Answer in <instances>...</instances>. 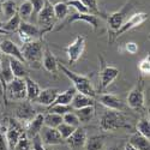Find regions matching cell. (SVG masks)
<instances>
[{
	"label": "cell",
	"instance_id": "cell-1",
	"mask_svg": "<svg viewBox=\"0 0 150 150\" xmlns=\"http://www.w3.org/2000/svg\"><path fill=\"white\" fill-rule=\"evenodd\" d=\"M58 69L71 81V83L73 84V88L76 89L77 93L86 95V96H90L93 98L96 97V91L94 89L93 82H91L89 76H85V74H79V73L73 72L70 69H67L65 65L59 64V62H58Z\"/></svg>",
	"mask_w": 150,
	"mask_h": 150
},
{
	"label": "cell",
	"instance_id": "cell-2",
	"mask_svg": "<svg viewBox=\"0 0 150 150\" xmlns=\"http://www.w3.org/2000/svg\"><path fill=\"white\" fill-rule=\"evenodd\" d=\"M100 127L102 131H114L118 129L130 127V122L119 110L107 109L100 119Z\"/></svg>",
	"mask_w": 150,
	"mask_h": 150
},
{
	"label": "cell",
	"instance_id": "cell-3",
	"mask_svg": "<svg viewBox=\"0 0 150 150\" xmlns=\"http://www.w3.org/2000/svg\"><path fill=\"white\" fill-rule=\"evenodd\" d=\"M43 49L45 47L42 42L39 40L23 43L21 52L23 54L25 64H29L34 67H40L42 61V55H43Z\"/></svg>",
	"mask_w": 150,
	"mask_h": 150
},
{
	"label": "cell",
	"instance_id": "cell-4",
	"mask_svg": "<svg viewBox=\"0 0 150 150\" xmlns=\"http://www.w3.org/2000/svg\"><path fill=\"white\" fill-rule=\"evenodd\" d=\"M136 6H137L136 0H129V1L125 4L119 11H115V12H113V13H110L108 16L107 22H108L109 28L113 30V33L117 31L125 23V21L129 18V15L134 10Z\"/></svg>",
	"mask_w": 150,
	"mask_h": 150
},
{
	"label": "cell",
	"instance_id": "cell-5",
	"mask_svg": "<svg viewBox=\"0 0 150 150\" xmlns=\"http://www.w3.org/2000/svg\"><path fill=\"white\" fill-rule=\"evenodd\" d=\"M98 59H100V64H101V70H100V86H101L102 90H105L119 77L120 71L115 66L108 65L102 55H98Z\"/></svg>",
	"mask_w": 150,
	"mask_h": 150
},
{
	"label": "cell",
	"instance_id": "cell-6",
	"mask_svg": "<svg viewBox=\"0 0 150 150\" xmlns=\"http://www.w3.org/2000/svg\"><path fill=\"white\" fill-rule=\"evenodd\" d=\"M6 96L11 101H25L27 100V89L25 79L24 78H13L6 85Z\"/></svg>",
	"mask_w": 150,
	"mask_h": 150
},
{
	"label": "cell",
	"instance_id": "cell-7",
	"mask_svg": "<svg viewBox=\"0 0 150 150\" xmlns=\"http://www.w3.org/2000/svg\"><path fill=\"white\" fill-rule=\"evenodd\" d=\"M85 49V36L83 35H77L74 37V40L64 48L65 53L67 54V59H69V64L72 66L82 58L83 53Z\"/></svg>",
	"mask_w": 150,
	"mask_h": 150
},
{
	"label": "cell",
	"instance_id": "cell-8",
	"mask_svg": "<svg viewBox=\"0 0 150 150\" xmlns=\"http://www.w3.org/2000/svg\"><path fill=\"white\" fill-rule=\"evenodd\" d=\"M149 19V15L145 13V12H138V13H132L126 21H125V23L122 24V25L117 30L114 31L113 34V39H112L110 41H113L114 39H117V37L121 36L124 33H127L132 29H136V28H138L139 25H142V24L144 22H146Z\"/></svg>",
	"mask_w": 150,
	"mask_h": 150
},
{
	"label": "cell",
	"instance_id": "cell-9",
	"mask_svg": "<svg viewBox=\"0 0 150 150\" xmlns=\"http://www.w3.org/2000/svg\"><path fill=\"white\" fill-rule=\"evenodd\" d=\"M126 101H127V106L131 109L141 110V109L144 108L145 95H144V85H143V81L142 79L130 90Z\"/></svg>",
	"mask_w": 150,
	"mask_h": 150
},
{
	"label": "cell",
	"instance_id": "cell-10",
	"mask_svg": "<svg viewBox=\"0 0 150 150\" xmlns=\"http://www.w3.org/2000/svg\"><path fill=\"white\" fill-rule=\"evenodd\" d=\"M54 12H53V5H51L48 1H46L43 8L37 15V22H39L40 29L42 31V35L45 33H48L52 30V27L54 24Z\"/></svg>",
	"mask_w": 150,
	"mask_h": 150
},
{
	"label": "cell",
	"instance_id": "cell-11",
	"mask_svg": "<svg viewBox=\"0 0 150 150\" xmlns=\"http://www.w3.org/2000/svg\"><path fill=\"white\" fill-rule=\"evenodd\" d=\"M17 31L19 34V37L23 41V43L35 41L37 37L42 36V31L39 27L35 25V24L29 23V22H23V21L21 22L19 28Z\"/></svg>",
	"mask_w": 150,
	"mask_h": 150
},
{
	"label": "cell",
	"instance_id": "cell-12",
	"mask_svg": "<svg viewBox=\"0 0 150 150\" xmlns=\"http://www.w3.org/2000/svg\"><path fill=\"white\" fill-rule=\"evenodd\" d=\"M23 129L18 124V121L11 120L8 122V126L6 130V134H5V141H6V145L8 150H13L17 142L19 141L21 136L23 134Z\"/></svg>",
	"mask_w": 150,
	"mask_h": 150
},
{
	"label": "cell",
	"instance_id": "cell-13",
	"mask_svg": "<svg viewBox=\"0 0 150 150\" xmlns=\"http://www.w3.org/2000/svg\"><path fill=\"white\" fill-rule=\"evenodd\" d=\"M74 22H85L86 24H89L94 30H96L98 28V18L96 16H94L91 13H78V12H76V13H73L67 21H65L64 23H62V25L59 27L57 30H60L61 28L70 25V24H72Z\"/></svg>",
	"mask_w": 150,
	"mask_h": 150
},
{
	"label": "cell",
	"instance_id": "cell-14",
	"mask_svg": "<svg viewBox=\"0 0 150 150\" xmlns=\"http://www.w3.org/2000/svg\"><path fill=\"white\" fill-rule=\"evenodd\" d=\"M97 100L100 101L102 106H105L107 109H112V110H119L121 112L125 108V105L121 100L114 95V94H109V93H105L97 96Z\"/></svg>",
	"mask_w": 150,
	"mask_h": 150
},
{
	"label": "cell",
	"instance_id": "cell-15",
	"mask_svg": "<svg viewBox=\"0 0 150 150\" xmlns=\"http://www.w3.org/2000/svg\"><path fill=\"white\" fill-rule=\"evenodd\" d=\"M0 52L3 54L7 55V57H11V58H15L22 62L25 64L24 61V58H23V54L21 52V48L13 42L8 39H5V40H1L0 41Z\"/></svg>",
	"mask_w": 150,
	"mask_h": 150
},
{
	"label": "cell",
	"instance_id": "cell-16",
	"mask_svg": "<svg viewBox=\"0 0 150 150\" xmlns=\"http://www.w3.org/2000/svg\"><path fill=\"white\" fill-rule=\"evenodd\" d=\"M40 137H41L43 144H47V145H58L64 142V139L61 138V136L57 129L47 127V126L42 127V130L40 132Z\"/></svg>",
	"mask_w": 150,
	"mask_h": 150
},
{
	"label": "cell",
	"instance_id": "cell-17",
	"mask_svg": "<svg viewBox=\"0 0 150 150\" xmlns=\"http://www.w3.org/2000/svg\"><path fill=\"white\" fill-rule=\"evenodd\" d=\"M37 113H35V109L33 108V106L30 105L29 101H21L19 106L16 109V117L19 121H25L27 124L36 115Z\"/></svg>",
	"mask_w": 150,
	"mask_h": 150
},
{
	"label": "cell",
	"instance_id": "cell-18",
	"mask_svg": "<svg viewBox=\"0 0 150 150\" xmlns=\"http://www.w3.org/2000/svg\"><path fill=\"white\" fill-rule=\"evenodd\" d=\"M86 138H88V136H86L85 130L82 129V127H77L76 130L73 131V133L66 139V142L70 145V148H72V149H79V148L85 146Z\"/></svg>",
	"mask_w": 150,
	"mask_h": 150
},
{
	"label": "cell",
	"instance_id": "cell-19",
	"mask_svg": "<svg viewBox=\"0 0 150 150\" xmlns=\"http://www.w3.org/2000/svg\"><path fill=\"white\" fill-rule=\"evenodd\" d=\"M45 126L43 124V114L41 113H37L28 124H27V131H25V134L29 139L34 138L35 136L40 134L42 127Z\"/></svg>",
	"mask_w": 150,
	"mask_h": 150
},
{
	"label": "cell",
	"instance_id": "cell-20",
	"mask_svg": "<svg viewBox=\"0 0 150 150\" xmlns=\"http://www.w3.org/2000/svg\"><path fill=\"white\" fill-rule=\"evenodd\" d=\"M42 66L46 69L47 72L57 74L58 73V60L54 57L53 52L49 49L48 47H45L43 49V55H42V61H41Z\"/></svg>",
	"mask_w": 150,
	"mask_h": 150
},
{
	"label": "cell",
	"instance_id": "cell-21",
	"mask_svg": "<svg viewBox=\"0 0 150 150\" xmlns=\"http://www.w3.org/2000/svg\"><path fill=\"white\" fill-rule=\"evenodd\" d=\"M59 94V90L57 88H47V89H43L40 91L39 96H37V98L35 100L34 102L39 103V105H42V106H47V107H51L55 98Z\"/></svg>",
	"mask_w": 150,
	"mask_h": 150
},
{
	"label": "cell",
	"instance_id": "cell-22",
	"mask_svg": "<svg viewBox=\"0 0 150 150\" xmlns=\"http://www.w3.org/2000/svg\"><path fill=\"white\" fill-rule=\"evenodd\" d=\"M7 60H8V65H10V69L12 71V74H13L15 78H25L28 77V71L24 66V62L15 59V58H11V57H7Z\"/></svg>",
	"mask_w": 150,
	"mask_h": 150
},
{
	"label": "cell",
	"instance_id": "cell-23",
	"mask_svg": "<svg viewBox=\"0 0 150 150\" xmlns=\"http://www.w3.org/2000/svg\"><path fill=\"white\" fill-rule=\"evenodd\" d=\"M72 109H81L84 107H89V106H95V98L90 97V96H86L79 93H76L71 101Z\"/></svg>",
	"mask_w": 150,
	"mask_h": 150
},
{
	"label": "cell",
	"instance_id": "cell-24",
	"mask_svg": "<svg viewBox=\"0 0 150 150\" xmlns=\"http://www.w3.org/2000/svg\"><path fill=\"white\" fill-rule=\"evenodd\" d=\"M129 144L137 150H150V141L138 132H134L130 136Z\"/></svg>",
	"mask_w": 150,
	"mask_h": 150
},
{
	"label": "cell",
	"instance_id": "cell-25",
	"mask_svg": "<svg viewBox=\"0 0 150 150\" xmlns=\"http://www.w3.org/2000/svg\"><path fill=\"white\" fill-rule=\"evenodd\" d=\"M25 79V89H27V100L29 102H33L39 96L40 91H41V88L40 85L37 84L33 78H30L29 76L24 78Z\"/></svg>",
	"mask_w": 150,
	"mask_h": 150
},
{
	"label": "cell",
	"instance_id": "cell-26",
	"mask_svg": "<svg viewBox=\"0 0 150 150\" xmlns=\"http://www.w3.org/2000/svg\"><path fill=\"white\" fill-rule=\"evenodd\" d=\"M74 114L77 115L79 122H89L90 120H93V118L95 117V106H89V107H84L81 109H73Z\"/></svg>",
	"mask_w": 150,
	"mask_h": 150
},
{
	"label": "cell",
	"instance_id": "cell-27",
	"mask_svg": "<svg viewBox=\"0 0 150 150\" xmlns=\"http://www.w3.org/2000/svg\"><path fill=\"white\" fill-rule=\"evenodd\" d=\"M1 10H3V18L7 21L17 13L18 7L15 0H5L4 3H1Z\"/></svg>",
	"mask_w": 150,
	"mask_h": 150
},
{
	"label": "cell",
	"instance_id": "cell-28",
	"mask_svg": "<svg viewBox=\"0 0 150 150\" xmlns=\"http://www.w3.org/2000/svg\"><path fill=\"white\" fill-rule=\"evenodd\" d=\"M76 93L77 91L73 86L72 88H69L67 90L62 91V93H59L53 105H71V101H72V98Z\"/></svg>",
	"mask_w": 150,
	"mask_h": 150
},
{
	"label": "cell",
	"instance_id": "cell-29",
	"mask_svg": "<svg viewBox=\"0 0 150 150\" xmlns=\"http://www.w3.org/2000/svg\"><path fill=\"white\" fill-rule=\"evenodd\" d=\"M17 13L21 18V21L23 22H29L31 15H33V6H31V3L29 0H25V1H23L18 10H17Z\"/></svg>",
	"mask_w": 150,
	"mask_h": 150
},
{
	"label": "cell",
	"instance_id": "cell-30",
	"mask_svg": "<svg viewBox=\"0 0 150 150\" xmlns=\"http://www.w3.org/2000/svg\"><path fill=\"white\" fill-rule=\"evenodd\" d=\"M13 74H12V71L10 69V65H8V60L6 62V65H4L3 62V59H1V64H0V81L4 84V86L6 88V85L13 79Z\"/></svg>",
	"mask_w": 150,
	"mask_h": 150
},
{
	"label": "cell",
	"instance_id": "cell-31",
	"mask_svg": "<svg viewBox=\"0 0 150 150\" xmlns=\"http://www.w3.org/2000/svg\"><path fill=\"white\" fill-rule=\"evenodd\" d=\"M105 145V138L102 136H93L90 138H86L85 148L86 150H102Z\"/></svg>",
	"mask_w": 150,
	"mask_h": 150
},
{
	"label": "cell",
	"instance_id": "cell-32",
	"mask_svg": "<svg viewBox=\"0 0 150 150\" xmlns=\"http://www.w3.org/2000/svg\"><path fill=\"white\" fill-rule=\"evenodd\" d=\"M69 10H70V7L67 6V4L65 1H61V3L53 5V12H54L55 19L64 21L69 15Z\"/></svg>",
	"mask_w": 150,
	"mask_h": 150
},
{
	"label": "cell",
	"instance_id": "cell-33",
	"mask_svg": "<svg viewBox=\"0 0 150 150\" xmlns=\"http://www.w3.org/2000/svg\"><path fill=\"white\" fill-rule=\"evenodd\" d=\"M62 122V117L55 113H48L46 115H43V124L47 127H52V129H57L59 125Z\"/></svg>",
	"mask_w": 150,
	"mask_h": 150
},
{
	"label": "cell",
	"instance_id": "cell-34",
	"mask_svg": "<svg viewBox=\"0 0 150 150\" xmlns=\"http://www.w3.org/2000/svg\"><path fill=\"white\" fill-rule=\"evenodd\" d=\"M21 18L18 16V13H16L15 16H12L10 19H7L6 22L3 23V29L6 31V33H10V31H17L18 28H19V24H21Z\"/></svg>",
	"mask_w": 150,
	"mask_h": 150
},
{
	"label": "cell",
	"instance_id": "cell-35",
	"mask_svg": "<svg viewBox=\"0 0 150 150\" xmlns=\"http://www.w3.org/2000/svg\"><path fill=\"white\" fill-rule=\"evenodd\" d=\"M136 129L139 134H142L143 137H145V138L150 139V121H149V119H146V118L141 119L138 122H137Z\"/></svg>",
	"mask_w": 150,
	"mask_h": 150
},
{
	"label": "cell",
	"instance_id": "cell-36",
	"mask_svg": "<svg viewBox=\"0 0 150 150\" xmlns=\"http://www.w3.org/2000/svg\"><path fill=\"white\" fill-rule=\"evenodd\" d=\"M76 129H77V127H73V126H71V125H67V124H65V122H61L59 126L57 127L58 132L60 133L61 138L64 139V141H66L69 137L73 133V131L76 130Z\"/></svg>",
	"mask_w": 150,
	"mask_h": 150
},
{
	"label": "cell",
	"instance_id": "cell-37",
	"mask_svg": "<svg viewBox=\"0 0 150 150\" xmlns=\"http://www.w3.org/2000/svg\"><path fill=\"white\" fill-rule=\"evenodd\" d=\"M82 4L88 8L89 13L94 15V16H101V11H100V7L97 5V0H81Z\"/></svg>",
	"mask_w": 150,
	"mask_h": 150
},
{
	"label": "cell",
	"instance_id": "cell-38",
	"mask_svg": "<svg viewBox=\"0 0 150 150\" xmlns=\"http://www.w3.org/2000/svg\"><path fill=\"white\" fill-rule=\"evenodd\" d=\"M72 107L70 105H52L49 107L48 112L49 113H55V114H59V115H64L69 112H72Z\"/></svg>",
	"mask_w": 150,
	"mask_h": 150
},
{
	"label": "cell",
	"instance_id": "cell-39",
	"mask_svg": "<svg viewBox=\"0 0 150 150\" xmlns=\"http://www.w3.org/2000/svg\"><path fill=\"white\" fill-rule=\"evenodd\" d=\"M62 122H65L67 125H71V126H73V127H79V125H81L77 115L74 114L73 110L72 112H69V113L62 115Z\"/></svg>",
	"mask_w": 150,
	"mask_h": 150
},
{
	"label": "cell",
	"instance_id": "cell-40",
	"mask_svg": "<svg viewBox=\"0 0 150 150\" xmlns=\"http://www.w3.org/2000/svg\"><path fill=\"white\" fill-rule=\"evenodd\" d=\"M31 149V143H30V139L27 137L25 132H24L22 136H21V138L19 141L17 142L16 146L13 150H30Z\"/></svg>",
	"mask_w": 150,
	"mask_h": 150
},
{
	"label": "cell",
	"instance_id": "cell-41",
	"mask_svg": "<svg viewBox=\"0 0 150 150\" xmlns=\"http://www.w3.org/2000/svg\"><path fill=\"white\" fill-rule=\"evenodd\" d=\"M65 3L67 4L69 7H73L74 10L78 12V13H89L88 8H86V7L82 4L81 0H66Z\"/></svg>",
	"mask_w": 150,
	"mask_h": 150
},
{
	"label": "cell",
	"instance_id": "cell-42",
	"mask_svg": "<svg viewBox=\"0 0 150 150\" xmlns=\"http://www.w3.org/2000/svg\"><path fill=\"white\" fill-rule=\"evenodd\" d=\"M138 70L143 76H149V72H150V58H149V55H146L144 59H142L138 62Z\"/></svg>",
	"mask_w": 150,
	"mask_h": 150
},
{
	"label": "cell",
	"instance_id": "cell-43",
	"mask_svg": "<svg viewBox=\"0 0 150 150\" xmlns=\"http://www.w3.org/2000/svg\"><path fill=\"white\" fill-rule=\"evenodd\" d=\"M30 143H31L33 150H46L45 149V144H43V142L41 139L40 134H37V136L34 137V138H31L30 139Z\"/></svg>",
	"mask_w": 150,
	"mask_h": 150
},
{
	"label": "cell",
	"instance_id": "cell-44",
	"mask_svg": "<svg viewBox=\"0 0 150 150\" xmlns=\"http://www.w3.org/2000/svg\"><path fill=\"white\" fill-rule=\"evenodd\" d=\"M31 3V6H33V13H35L36 16L39 15V12L43 8L45 4H46V0H29Z\"/></svg>",
	"mask_w": 150,
	"mask_h": 150
},
{
	"label": "cell",
	"instance_id": "cell-45",
	"mask_svg": "<svg viewBox=\"0 0 150 150\" xmlns=\"http://www.w3.org/2000/svg\"><path fill=\"white\" fill-rule=\"evenodd\" d=\"M125 49H126V52L130 54H136L138 52V45L134 42H127L125 45Z\"/></svg>",
	"mask_w": 150,
	"mask_h": 150
},
{
	"label": "cell",
	"instance_id": "cell-46",
	"mask_svg": "<svg viewBox=\"0 0 150 150\" xmlns=\"http://www.w3.org/2000/svg\"><path fill=\"white\" fill-rule=\"evenodd\" d=\"M7 145H6V141L4 138V136L0 133V150H6Z\"/></svg>",
	"mask_w": 150,
	"mask_h": 150
},
{
	"label": "cell",
	"instance_id": "cell-47",
	"mask_svg": "<svg viewBox=\"0 0 150 150\" xmlns=\"http://www.w3.org/2000/svg\"><path fill=\"white\" fill-rule=\"evenodd\" d=\"M46 1H48L51 5H55L58 3H61V1H64V0H46Z\"/></svg>",
	"mask_w": 150,
	"mask_h": 150
},
{
	"label": "cell",
	"instance_id": "cell-48",
	"mask_svg": "<svg viewBox=\"0 0 150 150\" xmlns=\"http://www.w3.org/2000/svg\"><path fill=\"white\" fill-rule=\"evenodd\" d=\"M124 150H137V149H134L133 146H131L129 143L126 144V145H125V148H124Z\"/></svg>",
	"mask_w": 150,
	"mask_h": 150
},
{
	"label": "cell",
	"instance_id": "cell-49",
	"mask_svg": "<svg viewBox=\"0 0 150 150\" xmlns=\"http://www.w3.org/2000/svg\"><path fill=\"white\" fill-rule=\"evenodd\" d=\"M109 150H120V149H119L118 146H113V148H110Z\"/></svg>",
	"mask_w": 150,
	"mask_h": 150
},
{
	"label": "cell",
	"instance_id": "cell-50",
	"mask_svg": "<svg viewBox=\"0 0 150 150\" xmlns=\"http://www.w3.org/2000/svg\"><path fill=\"white\" fill-rule=\"evenodd\" d=\"M0 16H3V10H1V3H0Z\"/></svg>",
	"mask_w": 150,
	"mask_h": 150
},
{
	"label": "cell",
	"instance_id": "cell-51",
	"mask_svg": "<svg viewBox=\"0 0 150 150\" xmlns=\"http://www.w3.org/2000/svg\"><path fill=\"white\" fill-rule=\"evenodd\" d=\"M1 59H3V53L0 52V62H1Z\"/></svg>",
	"mask_w": 150,
	"mask_h": 150
},
{
	"label": "cell",
	"instance_id": "cell-52",
	"mask_svg": "<svg viewBox=\"0 0 150 150\" xmlns=\"http://www.w3.org/2000/svg\"><path fill=\"white\" fill-rule=\"evenodd\" d=\"M0 64H1V62H0Z\"/></svg>",
	"mask_w": 150,
	"mask_h": 150
},
{
	"label": "cell",
	"instance_id": "cell-53",
	"mask_svg": "<svg viewBox=\"0 0 150 150\" xmlns=\"http://www.w3.org/2000/svg\"><path fill=\"white\" fill-rule=\"evenodd\" d=\"M0 41H1V40H0Z\"/></svg>",
	"mask_w": 150,
	"mask_h": 150
}]
</instances>
